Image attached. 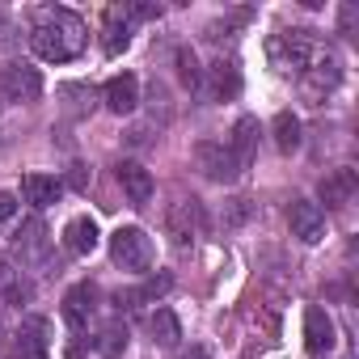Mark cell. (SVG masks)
<instances>
[{
  "label": "cell",
  "instance_id": "1",
  "mask_svg": "<svg viewBox=\"0 0 359 359\" xmlns=\"http://www.w3.org/2000/svg\"><path fill=\"white\" fill-rule=\"evenodd\" d=\"M85 22L72 13V9H60V5H47L34 13V26H30V43L39 51V60L47 64H68L85 51Z\"/></svg>",
  "mask_w": 359,
  "mask_h": 359
},
{
  "label": "cell",
  "instance_id": "2",
  "mask_svg": "<svg viewBox=\"0 0 359 359\" xmlns=\"http://www.w3.org/2000/svg\"><path fill=\"white\" fill-rule=\"evenodd\" d=\"M317 51H321V43L313 39V30H279V34L266 43L271 64H275L279 72H287V76H300V72L313 64Z\"/></svg>",
  "mask_w": 359,
  "mask_h": 359
},
{
  "label": "cell",
  "instance_id": "3",
  "mask_svg": "<svg viewBox=\"0 0 359 359\" xmlns=\"http://www.w3.org/2000/svg\"><path fill=\"white\" fill-rule=\"evenodd\" d=\"M13 254L22 258V266L39 271V275H60V262L51 254V237H47V224L39 216H30L22 224V233L13 237Z\"/></svg>",
  "mask_w": 359,
  "mask_h": 359
},
{
  "label": "cell",
  "instance_id": "4",
  "mask_svg": "<svg viewBox=\"0 0 359 359\" xmlns=\"http://www.w3.org/2000/svg\"><path fill=\"white\" fill-rule=\"evenodd\" d=\"M110 258H114V266H123V271H131V275H144V271H152L156 250H152V237H148L144 229L127 224V229H118V233L110 237Z\"/></svg>",
  "mask_w": 359,
  "mask_h": 359
},
{
  "label": "cell",
  "instance_id": "5",
  "mask_svg": "<svg viewBox=\"0 0 359 359\" xmlns=\"http://www.w3.org/2000/svg\"><path fill=\"white\" fill-rule=\"evenodd\" d=\"M338 81H342V60H338L330 47H321V51L313 55V64L300 72V93H304V102L321 106V102L338 89Z\"/></svg>",
  "mask_w": 359,
  "mask_h": 359
},
{
  "label": "cell",
  "instance_id": "6",
  "mask_svg": "<svg viewBox=\"0 0 359 359\" xmlns=\"http://www.w3.org/2000/svg\"><path fill=\"white\" fill-rule=\"evenodd\" d=\"M165 229H169V237H173L177 250H191L195 237L203 233V208H199V199H177L165 212Z\"/></svg>",
  "mask_w": 359,
  "mask_h": 359
},
{
  "label": "cell",
  "instance_id": "7",
  "mask_svg": "<svg viewBox=\"0 0 359 359\" xmlns=\"http://www.w3.org/2000/svg\"><path fill=\"white\" fill-rule=\"evenodd\" d=\"M39 93H43V76H39V68H30V64H5L0 68V97L5 102H39Z\"/></svg>",
  "mask_w": 359,
  "mask_h": 359
},
{
  "label": "cell",
  "instance_id": "8",
  "mask_svg": "<svg viewBox=\"0 0 359 359\" xmlns=\"http://www.w3.org/2000/svg\"><path fill=\"white\" fill-rule=\"evenodd\" d=\"M287 224H292V237L304 241V245H317L325 237V212L313 199H292L287 203Z\"/></svg>",
  "mask_w": 359,
  "mask_h": 359
},
{
  "label": "cell",
  "instance_id": "9",
  "mask_svg": "<svg viewBox=\"0 0 359 359\" xmlns=\"http://www.w3.org/2000/svg\"><path fill=\"white\" fill-rule=\"evenodd\" d=\"M47 351H51V321L39 317V313L22 317V325H18V342H13V355H18V359H47Z\"/></svg>",
  "mask_w": 359,
  "mask_h": 359
},
{
  "label": "cell",
  "instance_id": "10",
  "mask_svg": "<svg viewBox=\"0 0 359 359\" xmlns=\"http://www.w3.org/2000/svg\"><path fill=\"white\" fill-rule=\"evenodd\" d=\"M195 161H199V169H203V173L212 177V182H237V177H241V165L233 161L229 144L203 140V144L195 148Z\"/></svg>",
  "mask_w": 359,
  "mask_h": 359
},
{
  "label": "cell",
  "instance_id": "11",
  "mask_svg": "<svg viewBox=\"0 0 359 359\" xmlns=\"http://www.w3.org/2000/svg\"><path fill=\"white\" fill-rule=\"evenodd\" d=\"M118 187H123V195H127L131 208H148V199H152V173L140 161H123L118 165Z\"/></svg>",
  "mask_w": 359,
  "mask_h": 359
},
{
  "label": "cell",
  "instance_id": "12",
  "mask_svg": "<svg viewBox=\"0 0 359 359\" xmlns=\"http://www.w3.org/2000/svg\"><path fill=\"white\" fill-rule=\"evenodd\" d=\"M93 313H97V287H93V283H76V287L64 296V321H68L72 330H85V325L93 321Z\"/></svg>",
  "mask_w": 359,
  "mask_h": 359
},
{
  "label": "cell",
  "instance_id": "13",
  "mask_svg": "<svg viewBox=\"0 0 359 359\" xmlns=\"http://www.w3.org/2000/svg\"><path fill=\"white\" fill-rule=\"evenodd\" d=\"M102 97H106V110H110V114H131V110L140 106V81H135L131 72L110 76L106 89H102Z\"/></svg>",
  "mask_w": 359,
  "mask_h": 359
},
{
  "label": "cell",
  "instance_id": "14",
  "mask_svg": "<svg viewBox=\"0 0 359 359\" xmlns=\"http://www.w3.org/2000/svg\"><path fill=\"white\" fill-rule=\"evenodd\" d=\"M304 346H309V355H317V359L334 351V321H330L325 309H309V313H304Z\"/></svg>",
  "mask_w": 359,
  "mask_h": 359
},
{
  "label": "cell",
  "instance_id": "15",
  "mask_svg": "<svg viewBox=\"0 0 359 359\" xmlns=\"http://www.w3.org/2000/svg\"><path fill=\"white\" fill-rule=\"evenodd\" d=\"M131 18H127V9L123 5H110L106 9V30H102V47H106V55H123L127 47H131Z\"/></svg>",
  "mask_w": 359,
  "mask_h": 359
},
{
  "label": "cell",
  "instance_id": "16",
  "mask_svg": "<svg viewBox=\"0 0 359 359\" xmlns=\"http://www.w3.org/2000/svg\"><path fill=\"white\" fill-rule=\"evenodd\" d=\"M203 76H208V93H212V102H233V97L241 93V72H237L233 60H216Z\"/></svg>",
  "mask_w": 359,
  "mask_h": 359
},
{
  "label": "cell",
  "instance_id": "17",
  "mask_svg": "<svg viewBox=\"0 0 359 359\" xmlns=\"http://www.w3.org/2000/svg\"><path fill=\"white\" fill-rule=\"evenodd\" d=\"M0 296H5L9 304H18V309L34 300V283L22 275V266H18V262H9L5 254H0Z\"/></svg>",
  "mask_w": 359,
  "mask_h": 359
},
{
  "label": "cell",
  "instance_id": "18",
  "mask_svg": "<svg viewBox=\"0 0 359 359\" xmlns=\"http://www.w3.org/2000/svg\"><path fill=\"white\" fill-rule=\"evenodd\" d=\"M229 152H233V161L241 165V173L254 165V152H258V118H250V114H241V118H237Z\"/></svg>",
  "mask_w": 359,
  "mask_h": 359
},
{
  "label": "cell",
  "instance_id": "19",
  "mask_svg": "<svg viewBox=\"0 0 359 359\" xmlns=\"http://www.w3.org/2000/svg\"><path fill=\"white\" fill-rule=\"evenodd\" d=\"M97 241H102V233H97V220H93V216H76V220H68V229H64V245H68V254L85 258V254L97 250Z\"/></svg>",
  "mask_w": 359,
  "mask_h": 359
},
{
  "label": "cell",
  "instance_id": "20",
  "mask_svg": "<svg viewBox=\"0 0 359 359\" xmlns=\"http://www.w3.org/2000/svg\"><path fill=\"white\" fill-rule=\"evenodd\" d=\"M359 182H355V169H334L330 177H321V199L325 208H346L355 199Z\"/></svg>",
  "mask_w": 359,
  "mask_h": 359
},
{
  "label": "cell",
  "instance_id": "21",
  "mask_svg": "<svg viewBox=\"0 0 359 359\" xmlns=\"http://www.w3.org/2000/svg\"><path fill=\"white\" fill-rule=\"evenodd\" d=\"M22 191H26V203H34V208L43 212V208H51V203H60L64 182H60V177H47V173H26Z\"/></svg>",
  "mask_w": 359,
  "mask_h": 359
},
{
  "label": "cell",
  "instance_id": "22",
  "mask_svg": "<svg viewBox=\"0 0 359 359\" xmlns=\"http://www.w3.org/2000/svg\"><path fill=\"white\" fill-rule=\"evenodd\" d=\"M148 334H152L156 346H177V338H182V325H177V317H173L169 309H156V313L148 317Z\"/></svg>",
  "mask_w": 359,
  "mask_h": 359
},
{
  "label": "cell",
  "instance_id": "23",
  "mask_svg": "<svg viewBox=\"0 0 359 359\" xmlns=\"http://www.w3.org/2000/svg\"><path fill=\"white\" fill-rule=\"evenodd\" d=\"M173 64H177V81H182L191 93L203 89V68H199V60H195L191 47H177V51H173Z\"/></svg>",
  "mask_w": 359,
  "mask_h": 359
},
{
  "label": "cell",
  "instance_id": "24",
  "mask_svg": "<svg viewBox=\"0 0 359 359\" xmlns=\"http://www.w3.org/2000/svg\"><path fill=\"white\" fill-rule=\"evenodd\" d=\"M275 144H279V152H296L300 148V118L292 110L275 114Z\"/></svg>",
  "mask_w": 359,
  "mask_h": 359
},
{
  "label": "cell",
  "instance_id": "25",
  "mask_svg": "<svg viewBox=\"0 0 359 359\" xmlns=\"http://www.w3.org/2000/svg\"><path fill=\"white\" fill-rule=\"evenodd\" d=\"M127 338H131V334H127V325H123V321H114V325H106V330H102L97 351H102L106 359H118V355L127 351Z\"/></svg>",
  "mask_w": 359,
  "mask_h": 359
},
{
  "label": "cell",
  "instance_id": "26",
  "mask_svg": "<svg viewBox=\"0 0 359 359\" xmlns=\"http://www.w3.org/2000/svg\"><path fill=\"white\" fill-rule=\"evenodd\" d=\"M169 287H173V275H165V271H161V275H148V279H144V287H135V296H140V304H148V300L165 296Z\"/></svg>",
  "mask_w": 359,
  "mask_h": 359
},
{
  "label": "cell",
  "instance_id": "27",
  "mask_svg": "<svg viewBox=\"0 0 359 359\" xmlns=\"http://www.w3.org/2000/svg\"><path fill=\"white\" fill-rule=\"evenodd\" d=\"M338 30H342L346 39L359 34V9H355V5H342V9H338Z\"/></svg>",
  "mask_w": 359,
  "mask_h": 359
},
{
  "label": "cell",
  "instance_id": "28",
  "mask_svg": "<svg viewBox=\"0 0 359 359\" xmlns=\"http://www.w3.org/2000/svg\"><path fill=\"white\" fill-rule=\"evenodd\" d=\"M245 216H250V199H229V208H224V224L237 229Z\"/></svg>",
  "mask_w": 359,
  "mask_h": 359
},
{
  "label": "cell",
  "instance_id": "29",
  "mask_svg": "<svg viewBox=\"0 0 359 359\" xmlns=\"http://www.w3.org/2000/svg\"><path fill=\"white\" fill-rule=\"evenodd\" d=\"M13 216H18V199L9 191H0V224H9Z\"/></svg>",
  "mask_w": 359,
  "mask_h": 359
},
{
  "label": "cell",
  "instance_id": "30",
  "mask_svg": "<svg viewBox=\"0 0 359 359\" xmlns=\"http://www.w3.org/2000/svg\"><path fill=\"white\" fill-rule=\"evenodd\" d=\"M68 187H72V191H85V187H89V169H85V165H72V169H68Z\"/></svg>",
  "mask_w": 359,
  "mask_h": 359
},
{
  "label": "cell",
  "instance_id": "31",
  "mask_svg": "<svg viewBox=\"0 0 359 359\" xmlns=\"http://www.w3.org/2000/svg\"><path fill=\"white\" fill-rule=\"evenodd\" d=\"M0 47H18V34H13V22L0 18Z\"/></svg>",
  "mask_w": 359,
  "mask_h": 359
},
{
  "label": "cell",
  "instance_id": "32",
  "mask_svg": "<svg viewBox=\"0 0 359 359\" xmlns=\"http://www.w3.org/2000/svg\"><path fill=\"white\" fill-rule=\"evenodd\" d=\"M177 359H212V355H208V346H187Z\"/></svg>",
  "mask_w": 359,
  "mask_h": 359
},
{
  "label": "cell",
  "instance_id": "33",
  "mask_svg": "<svg viewBox=\"0 0 359 359\" xmlns=\"http://www.w3.org/2000/svg\"><path fill=\"white\" fill-rule=\"evenodd\" d=\"M0 334H5V330H0Z\"/></svg>",
  "mask_w": 359,
  "mask_h": 359
}]
</instances>
